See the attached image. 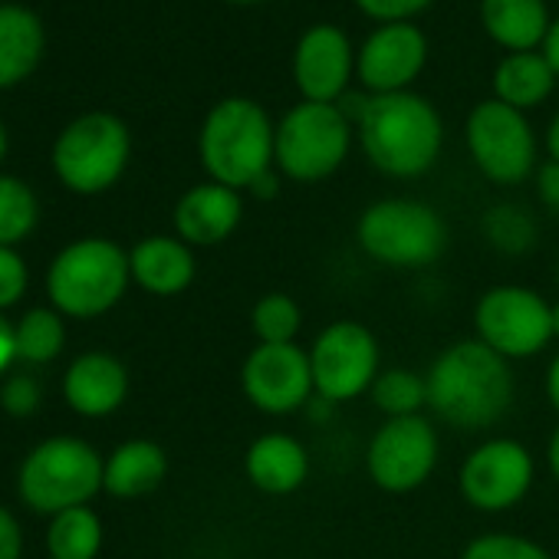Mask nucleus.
Here are the masks:
<instances>
[{
    "label": "nucleus",
    "mask_w": 559,
    "mask_h": 559,
    "mask_svg": "<svg viewBox=\"0 0 559 559\" xmlns=\"http://www.w3.org/2000/svg\"><path fill=\"white\" fill-rule=\"evenodd\" d=\"M428 382V408L457 431H487L513 405V372L480 340H461L438 353Z\"/></svg>",
    "instance_id": "nucleus-1"
},
{
    "label": "nucleus",
    "mask_w": 559,
    "mask_h": 559,
    "mask_svg": "<svg viewBox=\"0 0 559 559\" xmlns=\"http://www.w3.org/2000/svg\"><path fill=\"white\" fill-rule=\"evenodd\" d=\"M359 142L382 175L418 178L438 162L444 129L435 106L421 96L385 93L369 96L359 116Z\"/></svg>",
    "instance_id": "nucleus-2"
},
{
    "label": "nucleus",
    "mask_w": 559,
    "mask_h": 559,
    "mask_svg": "<svg viewBox=\"0 0 559 559\" xmlns=\"http://www.w3.org/2000/svg\"><path fill=\"white\" fill-rule=\"evenodd\" d=\"M132 284L129 250L109 237H80L67 243L47 270V294L67 320H99L116 310Z\"/></svg>",
    "instance_id": "nucleus-3"
},
{
    "label": "nucleus",
    "mask_w": 559,
    "mask_h": 559,
    "mask_svg": "<svg viewBox=\"0 0 559 559\" xmlns=\"http://www.w3.org/2000/svg\"><path fill=\"white\" fill-rule=\"evenodd\" d=\"M273 145H276V129L266 109L240 96L217 103L207 112L198 139L201 165L211 175V181L234 191L250 188L260 175L270 171Z\"/></svg>",
    "instance_id": "nucleus-4"
},
{
    "label": "nucleus",
    "mask_w": 559,
    "mask_h": 559,
    "mask_svg": "<svg viewBox=\"0 0 559 559\" xmlns=\"http://www.w3.org/2000/svg\"><path fill=\"white\" fill-rule=\"evenodd\" d=\"M106 461L76 435H53L27 451L17 471V493L34 513L57 516L73 507H90L103 490Z\"/></svg>",
    "instance_id": "nucleus-5"
},
{
    "label": "nucleus",
    "mask_w": 559,
    "mask_h": 559,
    "mask_svg": "<svg viewBox=\"0 0 559 559\" xmlns=\"http://www.w3.org/2000/svg\"><path fill=\"white\" fill-rule=\"evenodd\" d=\"M356 240L366 257L382 266L421 270L438 263L448 250V224L425 201L385 198L362 211L356 224Z\"/></svg>",
    "instance_id": "nucleus-6"
},
{
    "label": "nucleus",
    "mask_w": 559,
    "mask_h": 559,
    "mask_svg": "<svg viewBox=\"0 0 559 559\" xmlns=\"http://www.w3.org/2000/svg\"><path fill=\"white\" fill-rule=\"evenodd\" d=\"M132 139L119 116L86 112L73 119L53 145V171L73 194L109 191L129 165Z\"/></svg>",
    "instance_id": "nucleus-7"
},
{
    "label": "nucleus",
    "mask_w": 559,
    "mask_h": 559,
    "mask_svg": "<svg viewBox=\"0 0 559 559\" xmlns=\"http://www.w3.org/2000/svg\"><path fill=\"white\" fill-rule=\"evenodd\" d=\"M349 119L336 103H300L276 126L273 162L294 181H323L349 155Z\"/></svg>",
    "instance_id": "nucleus-8"
},
{
    "label": "nucleus",
    "mask_w": 559,
    "mask_h": 559,
    "mask_svg": "<svg viewBox=\"0 0 559 559\" xmlns=\"http://www.w3.org/2000/svg\"><path fill=\"white\" fill-rule=\"evenodd\" d=\"M474 330L497 356L530 359L552 343V304L520 284H497L474 307Z\"/></svg>",
    "instance_id": "nucleus-9"
},
{
    "label": "nucleus",
    "mask_w": 559,
    "mask_h": 559,
    "mask_svg": "<svg viewBox=\"0 0 559 559\" xmlns=\"http://www.w3.org/2000/svg\"><path fill=\"white\" fill-rule=\"evenodd\" d=\"M307 353H310V366H313L317 395L333 405H343V402H353V399L372 392V382L382 372L379 369V362H382L379 340L369 326H362L356 320L330 323L313 340V346Z\"/></svg>",
    "instance_id": "nucleus-10"
},
{
    "label": "nucleus",
    "mask_w": 559,
    "mask_h": 559,
    "mask_svg": "<svg viewBox=\"0 0 559 559\" xmlns=\"http://www.w3.org/2000/svg\"><path fill=\"white\" fill-rule=\"evenodd\" d=\"M441 441L425 415L385 418L366 448V471L385 493L418 490L438 467Z\"/></svg>",
    "instance_id": "nucleus-11"
},
{
    "label": "nucleus",
    "mask_w": 559,
    "mask_h": 559,
    "mask_svg": "<svg viewBox=\"0 0 559 559\" xmlns=\"http://www.w3.org/2000/svg\"><path fill=\"white\" fill-rule=\"evenodd\" d=\"M467 148L493 185H520L536 168V139L520 109L487 99L467 116Z\"/></svg>",
    "instance_id": "nucleus-12"
},
{
    "label": "nucleus",
    "mask_w": 559,
    "mask_h": 559,
    "mask_svg": "<svg viewBox=\"0 0 559 559\" xmlns=\"http://www.w3.org/2000/svg\"><path fill=\"white\" fill-rule=\"evenodd\" d=\"M533 477H536V464L523 441L490 438L464 457L457 471V487L474 510L503 513L523 503V497L533 487Z\"/></svg>",
    "instance_id": "nucleus-13"
},
{
    "label": "nucleus",
    "mask_w": 559,
    "mask_h": 559,
    "mask_svg": "<svg viewBox=\"0 0 559 559\" xmlns=\"http://www.w3.org/2000/svg\"><path fill=\"white\" fill-rule=\"evenodd\" d=\"M240 389L243 399L263 415L280 418V415L304 412L317 395L310 353L300 349L297 343H284V346L257 343L240 366Z\"/></svg>",
    "instance_id": "nucleus-14"
},
{
    "label": "nucleus",
    "mask_w": 559,
    "mask_h": 559,
    "mask_svg": "<svg viewBox=\"0 0 559 559\" xmlns=\"http://www.w3.org/2000/svg\"><path fill=\"white\" fill-rule=\"evenodd\" d=\"M428 57L425 34L412 24H385L376 31L362 53H359V80L385 96V93H405V86L421 73Z\"/></svg>",
    "instance_id": "nucleus-15"
},
{
    "label": "nucleus",
    "mask_w": 559,
    "mask_h": 559,
    "mask_svg": "<svg viewBox=\"0 0 559 559\" xmlns=\"http://www.w3.org/2000/svg\"><path fill=\"white\" fill-rule=\"evenodd\" d=\"M349 73L353 53L346 34L330 24L307 31L294 57V80L307 103H336L349 86Z\"/></svg>",
    "instance_id": "nucleus-16"
},
{
    "label": "nucleus",
    "mask_w": 559,
    "mask_h": 559,
    "mask_svg": "<svg viewBox=\"0 0 559 559\" xmlns=\"http://www.w3.org/2000/svg\"><path fill=\"white\" fill-rule=\"evenodd\" d=\"M63 399L80 418H109L129 399V369L112 353H83L63 376Z\"/></svg>",
    "instance_id": "nucleus-17"
},
{
    "label": "nucleus",
    "mask_w": 559,
    "mask_h": 559,
    "mask_svg": "<svg viewBox=\"0 0 559 559\" xmlns=\"http://www.w3.org/2000/svg\"><path fill=\"white\" fill-rule=\"evenodd\" d=\"M243 217L240 191L224 188L217 181L194 185L175 204V237L188 247H217L224 243Z\"/></svg>",
    "instance_id": "nucleus-18"
},
{
    "label": "nucleus",
    "mask_w": 559,
    "mask_h": 559,
    "mask_svg": "<svg viewBox=\"0 0 559 559\" xmlns=\"http://www.w3.org/2000/svg\"><path fill=\"white\" fill-rule=\"evenodd\" d=\"M129 270H132V284H139L152 297L168 300L194 284L198 260H194V247H188L181 237L152 234L129 250Z\"/></svg>",
    "instance_id": "nucleus-19"
},
{
    "label": "nucleus",
    "mask_w": 559,
    "mask_h": 559,
    "mask_svg": "<svg viewBox=\"0 0 559 559\" xmlns=\"http://www.w3.org/2000/svg\"><path fill=\"white\" fill-rule=\"evenodd\" d=\"M247 480L270 497H287L300 490L310 477V451L300 438L287 431H266L250 441L243 454Z\"/></svg>",
    "instance_id": "nucleus-20"
},
{
    "label": "nucleus",
    "mask_w": 559,
    "mask_h": 559,
    "mask_svg": "<svg viewBox=\"0 0 559 559\" xmlns=\"http://www.w3.org/2000/svg\"><path fill=\"white\" fill-rule=\"evenodd\" d=\"M165 477H168L165 448L148 438H129L106 457L103 490L119 500H139L158 490Z\"/></svg>",
    "instance_id": "nucleus-21"
},
{
    "label": "nucleus",
    "mask_w": 559,
    "mask_h": 559,
    "mask_svg": "<svg viewBox=\"0 0 559 559\" xmlns=\"http://www.w3.org/2000/svg\"><path fill=\"white\" fill-rule=\"evenodd\" d=\"M44 60V24L34 11L0 4V90L24 83Z\"/></svg>",
    "instance_id": "nucleus-22"
},
{
    "label": "nucleus",
    "mask_w": 559,
    "mask_h": 559,
    "mask_svg": "<svg viewBox=\"0 0 559 559\" xmlns=\"http://www.w3.org/2000/svg\"><path fill=\"white\" fill-rule=\"evenodd\" d=\"M480 17L487 34L513 53H533L549 34L543 0H480Z\"/></svg>",
    "instance_id": "nucleus-23"
},
{
    "label": "nucleus",
    "mask_w": 559,
    "mask_h": 559,
    "mask_svg": "<svg viewBox=\"0 0 559 559\" xmlns=\"http://www.w3.org/2000/svg\"><path fill=\"white\" fill-rule=\"evenodd\" d=\"M552 83H556V73L539 53H513L493 73L497 99L513 109L539 106L552 93Z\"/></svg>",
    "instance_id": "nucleus-24"
},
{
    "label": "nucleus",
    "mask_w": 559,
    "mask_h": 559,
    "mask_svg": "<svg viewBox=\"0 0 559 559\" xmlns=\"http://www.w3.org/2000/svg\"><path fill=\"white\" fill-rule=\"evenodd\" d=\"M103 549V520L93 507H73L50 516L47 552L50 559H96Z\"/></svg>",
    "instance_id": "nucleus-25"
},
{
    "label": "nucleus",
    "mask_w": 559,
    "mask_h": 559,
    "mask_svg": "<svg viewBox=\"0 0 559 559\" xmlns=\"http://www.w3.org/2000/svg\"><path fill=\"white\" fill-rule=\"evenodd\" d=\"M14 346L17 359L27 366H47L67 349V317H60L53 307L27 310L14 323Z\"/></svg>",
    "instance_id": "nucleus-26"
},
{
    "label": "nucleus",
    "mask_w": 559,
    "mask_h": 559,
    "mask_svg": "<svg viewBox=\"0 0 559 559\" xmlns=\"http://www.w3.org/2000/svg\"><path fill=\"white\" fill-rule=\"evenodd\" d=\"M372 402L385 418H412L428 408V382L415 369H382L372 382Z\"/></svg>",
    "instance_id": "nucleus-27"
},
{
    "label": "nucleus",
    "mask_w": 559,
    "mask_h": 559,
    "mask_svg": "<svg viewBox=\"0 0 559 559\" xmlns=\"http://www.w3.org/2000/svg\"><path fill=\"white\" fill-rule=\"evenodd\" d=\"M40 221V201L34 188L14 175H0V247H17L34 234Z\"/></svg>",
    "instance_id": "nucleus-28"
},
{
    "label": "nucleus",
    "mask_w": 559,
    "mask_h": 559,
    "mask_svg": "<svg viewBox=\"0 0 559 559\" xmlns=\"http://www.w3.org/2000/svg\"><path fill=\"white\" fill-rule=\"evenodd\" d=\"M250 330H253L257 343H263V346L297 343V336L304 330V310L287 294H263L250 310Z\"/></svg>",
    "instance_id": "nucleus-29"
},
{
    "label": "nucleus",
    "mask_w": 559,
    "mask_h": 559,
    "mask_svg": "<svg viewBox=\"0 0 559 559\" xmlns=\"http://www.w3.org/2000/svg\"><path fill=\"white\" fill-rule=\"evenodd\" d=\"M484 240L507 257H520L536 243V221L516 204H493L480 221Z\"/></svg>",
    "instance_id": "nucleus-30"
},
{
    "label": "nucleus",
    "mask_w": 559,
    "mask_h": 559,
    "mask_svg": "<svg viewBox=\"0 0 559 559\" xmlns=\"http://www.w3.org/2000/svg\"><path fill=\"white\" fill-rule=\"evenodd\" d=\"M461 559H552L539 543L516 536V533H484L474 536L464 549Z\"/></svg>",
    "instance_id": "nucleus-31"
},
{
    "label": "nucleus",
    "mask_w": 559,
    "mask_h": 559,
    "mask_svg": "<svg viewBox=\"0 0 559 559\" xmlns=\"http://www.w3.org/2000/svg\"><path fill=\"white\" fill-rule=\"evenodd\" d=\"M31 266L17 247H0V313H8L27 297Z\"/></svg>",
    "instance_id": "nucleus-32"
},
{
    "label": "nucleus",
    "mask_w": 559,
    "mask_h": 559,
    "mask_svg": "<svg viewBox=\"0 0 559 559\" xmlns=\"http://www.w3.org/2000/svg\"><path fill=\"white\" fill-rule=\"evenodd\" d=\"M0 405L11 418H31L40 412L44 405V392H40V382L27 372H11L4 379V389H0Z\"/></svg>",
    "instance_id": "nucleus-33"
},
{
    "label": "nucleus",
    "mask_w": 559,
    "mask_h": 559,
    "mask_svg": "<svg viewBox=\"0 0 559 559\" xmlns=\"http://www.w3.org/2000/svg\"><path fill=\"white\" fill-rule=\"evenodd\" d=\"M356 4L376 17V21H385V24H402V17H412L418 11H425L431 0H356Z\"/></svg>",
    "instance_id": "nucleus-34"
},
{
    "label": "nucleus",
    "mask_w": 559,
    "mask_h": 559,
    "mask_svg": "<svg viewBox=\"0 0 559 559\" xmlns=\"http://www.w3.org/2000/svg\"><path fill=\"white\" fill-rule=\"evenodd\" d=\"M24 556V530L17 516L0 503V559H21Z\"/></svg>",
    "instance_id": "nucleus-35"
},
{
    "label": "nucleus",
    "mask_w": 559,
    "mask_h": 559,
    "mask_svg": "<svg viewBox=\"0 0 559 559\" xmlns=\"http://www.w3.org/2000/svg\"><path fill=\"white\" fill-rule=\"evenodd\" d=\"M536 191H539V201L552 211V214H559V162H546L539 171H536Z\"/></svg>",
    "instance_id": "nucleus-36"
},
{
    "label": "nucleus",
    "mask_w": 559,
    "mask_h": 559,
    "mask_svg": "<svg viewBox=\"0 0 559 559\" xmlns=\"http://www.w3.org/2000/svg\"><path fill=\"white\" fill-rule=\"evenodd\" d=\"M17 362V346H14V323L4 320L0 313V376L11 372V366Z\"/></svg>",
    "instance_id": "nucleus-37"
},
{
    "label": "nucleus",
    "mask_w": 559,
    "mask_h": 559,
    "mask_svg": "<svg viewBox=\"0 0 559 559\" xmlns=\"http://www.w3.org/2000/svg\"><path fill=\"white\" fill-rule=\"evenodd\" d=\"M543 389H546V399H549L552 412L559 415V353H556V359H552V362H549V369H546V382H543Z\"/></svg>",
    "instance_id": "nucleus-38"
},
{
    "label": "nucleus",
    "mask_w": 559,
    "mask_h": 559,
    "mask_svg": "<svg viewBox=\"0 0 559 559\" xmlns=\"http://www.w3.org/2000/svg\"><path fill=\"white\" fill-rule=\"evenodd\" d=\"M543 57H546V63L552 67V73L559 76V21L549 27L546 40H543Z\"/></svg>",
    "instance_id": "nucleus-39"
},
{
    "label": "nucleus",
    "mask_w": 559,
    "mask_h": 559,
    "mask_svg": "<svg viewBox=\"0 0 559 559\" xmlns=\"http://www.w3.org/2000/svg\"><path fill=\"white\" fill-rule=\"evenodd\" d=\"M250 191H253L257 198H273V194L280 191V178H276L273 171H266V175H260V178L250 185Z\"/></svg>",
    "instance_id": "nucleus-40"
},
{
    "label": "nucleus",
    "mask_w": 559,
    "mask_h": 559,
    "mask_svg": "<svg viewBox=\"0 0 559 559\" xmlns=\"http://www.w3.org/2000/svg\"><path fill=\"white\" fill-rule=\"evenodd\" d=\"M546 464H549V474H552L556 484H559V425L552 428V435H549V441H546Z\"/></svg>",
    "instance_id": "nucleus-41"
},
{
    "label": "nucleus",
    "mask_w": 559,
    "mask_h": 559,
    "mask_svg": "<svg viewBox=\"0 0 559 559\" xmlns=\"http://www.w3.org/2000/svg\"><path fill=\"white\" fill-rule=\"evenodd\" d=\"M546 148H549V158L559 162V112H556V119H552V126L546 132Z\"/></svg>",
    "instance_id": "nucleus-42"
},
{
    "label": "nucleus",
    "mask_w": 559,
    "mask_h": 559,
    "mask_svg": "<svg viewBox=\"0 0 559 559\" xmlns=\"http://www.w3.org/2000/svg\"><path fill=\"white\" fill-rule=\"evenodd\" d=\"M552 340H559V300L552 304Z\"/></svg>",
    "instance_id": "nucleus-43"
},
{
    "label": "nucleus",
    "mask_w": 559,
    "mask_h": 559,
    "mask_svg": "<svg viewBox=\"0 0 559 559\" xmlns=\"http://www.w3.org/2000/svg\"><path fill=\"white\" fill-rule=\"evenodd\" d=\"M4 155H8V129L0 126V162H4Z\"/></svg>",
    "instance_id": "nucleus-44"
},
{
    "label": "nucleus",
    "mask_w": 559,
    "mask_h": 559,
    "mask_svg": "<svg viewBox=\"0 0 559 559\" xmlns=\"http://www.w3.org/2000/svg\"><path fill=\"white\" fill-rule=\"evenodd\" d=\"M234 4H260V0H234Z\"/></svg>",
    "instance_id": "nucleus-45"
},
{
    "label": "nucleus",
    "mask_w": 559,
    "mask_h": 559,
    "mask_svg": "<svg viewBox=\"0 0 559 559\" xmlns=\"http://www.w3.org/2000/svg\"><path fill=\"white\" fill-rule=\"evenodd\" d=\"M556 284H559V266H556Z\"/></svg>",
    "instance_id": "nucleus-46"
}]
</instances>
